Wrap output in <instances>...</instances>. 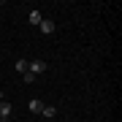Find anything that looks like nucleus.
<instances>
[{
	"label": "nucleus",
	"mask_w": 122,
	"mask_h": 122,
	"mask_svg": "<svg viewBox=\"0 0 122 122\" xmlns=\"http://www.w3.org/2000/svg\"><path fill=\"white\" fill-rule=\"evenodd\" d=\"M44 71H46V62H44V60H33V62H30V73H33V76L44 73Z\"/></svg>",
	"instance_id": "f03ea898"
},
{
	"label": "nucleus",
	"mask_w": 122,
	"mask_h": 122,
	"mask_svg": "<svg viewBox=\"0 0 122 122\" xmlns=\"http://www.w3.org/2000/svg\"><path fill=\"white\" fill-rule=\"evenodd\" d=\"M22 79H25V84H33V81H35V76H33V73H30V71H27V73H25V76H22Z\"/></svg>",
	"instance_id": "6e6552de"
},
{
	"label": "nucleus",
	"mask_w": 122,
	"mask_h": 122,
	"mask_svg": "<svg viewBox=\"0 0 122 122\" xmlns=\"http://www.w3.org/2000/svg\"><path fill=\"white\" fill-rule=\"evenodd\" d=\"M54 114H57V109H54V106H44V109H41V117H46V119H52Z\"/></svg>",
	"instance_id": "423d86ee"
},
{
	"label": "nucleus",
	"mask_w": 122,
	"mask_h": 122,
	"mask_svg": "<svg viewBox=\"0 0 122 122\" xmlns=\"http://www.w3.org/2000/svg\"><path fill=\"white\" fill-rule=\"evenodd\" d=\"M38 30L44 33V35H52L54 33V22H52V19H44V22L38 25Z\"/></svg>",
	"instance_id": "7ed1b4c3"
},
{
	"label": "nucleus",
	"mask_w": 122,
	"mask_h": 122,
	"mask_svg": "<svg viewBox=\"0 0 122 122\" xmlns=\"http://www.w3.org/2000/svg\"><path fill=\"white\" fill-rule=\"evenodd\" d=\"M41 109H44L41 100H30V111H33V114H41Z\"/></svg>",
	"instance_id": "0eeeda50"
},
{
	"label": "nucleus",
	"mask_w": 122,
	"mask_h": 122,
	"mask_svg": "<svg viewBox=\"0 0 122 122\" xmlns=\"http://www.w3.org/2000/svg\"><path fill=\"white\" fill-rule=\"evenodd\" d=\"M0 103H3V90H0Z\"/></svg>",
	"instance_id": "1a4fd4ad"
},
{
	"label": "nucleus",
	"mask_w": 122,
	"mask_h": 122,
	"mask_svg": "<svg viewBox=\"0 0 122 122\" xmlns=\"http://www.w3.org/2000/svg\"><path fill=\"white\" fill-rule=\"evenodd\" d=\"M11 103H5V100H3V103H0V122H11Z\"/></svg>",
	"instance_id": "f257e3e1"
},
{
	"label": "nucleus",
	"mask_w": 122,
	"mask_h": 122,
	"mask_svg": "<svg viewBox=\"0 0 122 122\" xmlns=\"http://www.w3.org/2000/svg\"><path fill=\"white\" fill-rule=\"evenodd\" d=\"M16 71H19V73H27V71H30V62H27V60H22V57H19V60H16Z\"/></svg>",
	"instance_id": "39448f33"
},
{
	"label": "nucleus",
	"mask_w": 122,
	"mask_h": 122,
	"mask_svg": "<svg viewBox=\"0 0 122 122\" xmlns=\"http://www.w3.org/2000/svg\"><path fill=\"white\" fill-rule=\"evenodd\" d=\"M41 22H44V14H41V11H30V25L38 27Z\"/></svg>",
	"instance_id": "20e7f679"
}]
</instances>
